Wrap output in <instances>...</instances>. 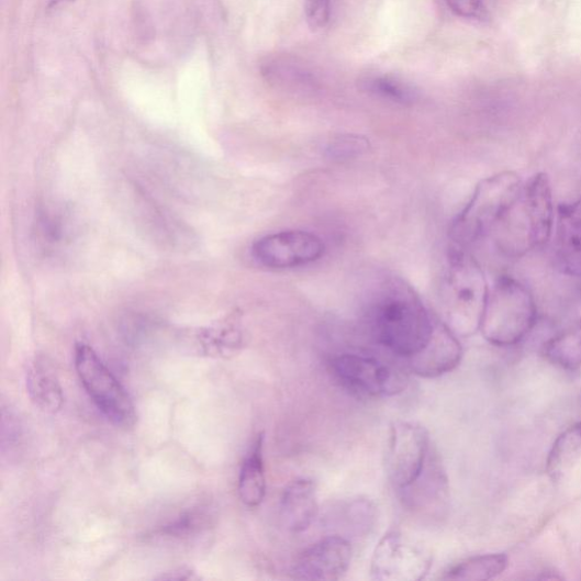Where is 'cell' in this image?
Wrapping results in <instances>:
<instances>
[{"label": "cell", "mask_w": 581, "mask_h": 581, "mask_svg": "<svg viewBox=\"0 0 581 581\" xmlns=\"http://www.w3.org/2000/svg\"><path fill=\"white\" fill-rule=\"evenodd\" d=\"M368 321L376 340L406 361L428 347L438 322L415 290L399 279L387 281L373 292Z\"/></svg>", "instance_id": "obj_1"}, {"label": "cell", "mask_w": 581, "mask_h": 581, "mask_svg": "<svg viewBox=\"0 0 581 581\" xmlns=\"http://www.w3.org/2000/svg\"><path fill=\"white\" fill-rule=\"evenodd\" d=\"M555 217L550 178L537 174L524 182L518 198L495 226L491 237L503 256L522 258L551 241Z\"/></svg>", "instance_id": "obj_2"}, {"label": "cell", "mask_w": 581, "mask_h": 581, "mask_svg": "<svg viewBox=\"0 0 581 581\" xmlns=\"http://www.w3.org/2000/svg\"><path fill=\"white\" fill-rule=\"evenodd\" d=\"M489 288L480 262L466 249L456 247L444 270L439 295L446 324L455 333L480 329Z\"/></svg>", "instance_id": "obj_3"}, {"label": "cell", "mask_w": 581, "mask_h": 581, "mask_svg": "<svg viewBox=\"0 0 581 581\" xmlns=\"http://www.w3.org/2000/svg\"><path fill=\"white\" fill-rule=\"evenodd\" d=\"M537 304L530 290L511 277H500L490 288L480 331L491 345L521 344L537 324Z\"/></svg>", "instance_id": "obj_4"}, {"label": "cell", "mask_w": 581, "mask_h": 581, "mask_svg": "<svg viewBox=\"0 0 581 581\" xmlns=\"http://www.w3.org/2000/svg\"><path fill=\"white\" fill-rule=\"evenodd\" d=\"M523 185L522 178L510 170L480 182L455 223L452 233L457 247L466 249L491 236L518 198Z\"/></svg>", "instance_id": "obj_5"}, {"label": "cell", "mask_w": 581, "mask_h": 581, "mask_svg": "<svg viewBox=\"0 0 581 581\" xmlns=\"http://www.w3.org/2000/svg\"><path fill=\"white\" fill-rule=\"evenodd\" d=\"M75 365L86 392L100 412L119 427H132L136 422L133 401L96 351L88 345H77Z\"/></svg>", "instance_id": "obj_6"}, {"label": "cell", "mask_w": 581, "mask_h": 581, "mask_svg": "<svg viewBox=\"0 0 581 581\" xmlns=\"http://www.w3.org/2000/svg\"><path fill=\"white\" fill-rule=\"evenodd\" d=\"M432 566L433 555L425 545L400 532H390L376 546L370 574L379 581H421Z\"/></svg>", "instance_id": "obj_7"}, {"label": "cell", "mask_w": 581, "mask_h": 581, "mask_svg": "<svg viewBox=\"0 0 581 581\" xmlns=\"http://www.w3.org/2000/svg\"><path fill=\"white\" fill-rule=\"evenodd\" d=\"M331 370L342 386L370 398L392 396L403 392L407 381L398 369L373 357L344 354L329 361Z\"/></svg>", "instance_id": "obj_8"}, {"label": "cell", "mask_w": 581, "mask_h": 581, "mask_svg": "<svg viewBox=\"0 0 581 581\" xmlns=\"http://www.w3.org/2000/svg\"><path fill=\"white\" fill-rule=\"evenodd\" d=\"M431 451L426 428L409 422L392 425L386 465L390 483L398 493L418 480Z\"/></svg>", "instance_id": "obj_9"}, {"label": "cell", "mask_w": 581, "mask_h": 581, "mask_svg": "<svg viewBox=\"0 0 581 581\" xmlns=\"http://www.w3.org/2000/svg\"><path fill=\"white\" fill-rule=\"evenodd\" d=\"M325 253L322 238L306 231L291 230L271 233L253 246V256L264 267L291 269L313 264Z\"/></svg>", "instance_id": "obj_10"}, {"label": "cell", "mask_w": 581, "mask_h": 581, "mask_svg": "<svg viewBox=\"0 0 581 581\" xmlns=\"http://www.w3.org/2000/svg\"><path fill=\"white\" fill-rule=\"evenodd\" d=\"M353 561V546L342 536H328L305 549L291 569L293 579L334 581L344 577Z\"/></svg>", "instance_id": "obj_11"}, {"label": "cell", "mask_w": 581, "mask_h": 581, "mask_svg": "<svg viewBox=\"0 0 581 581\" xmlns=\"http://www.w3.org/2000/svg\"><path fill=\"white\" fill-rule=\"evenodd\" d=\"M403 504L415 515L440 518L448 509L450 492L446 471L436 454L431 451L418 480L399 492Z\"/></svg>", "instance_id": "obj_12"}, {"label": "cell", "mask_w": 581, "mask_h": 581, "mask_svg": "<svg viewBox=\"0 0 581 581\" xmlns=\"http://www.w3.org/2000/svg\"><path fill=\"white\" fill-rule=\"evenodd\" d=\"M462 347L456 333L440 321L437 322L428 347L407 361L410 370L424 379H436L456 369L462 359Z\"/></svg>", "instance_id": "obj_13"}, {"label": "cell", "mask_w": 581, "mask_h": 581, "mask_svg": "<svg viewBox=\"0 0 581 581\" xmlns=\"http://www.w3.org/2000/svg\"><path fill=\"white\" fill-rule=\"evenodd\" d=\"M320 512L313 481L299 478L286 489L281 499V519L286 529L300 534L310 529Z\"/></svg>", "instance_id": "obj_14"}, {"label": "cell", "mask_w": 581, "mask_h": 581, "mask_svg": "<svg viewBox=\"0 0 581 581\" xmlns=\"http://www.w3.org/2000/svg\"><path fill=\"white\" fill-rule=\"evenodd\" d=\"M557 257L566 275L581 278V199L559 209Z\"/></svg>", "instance_id": "obj_15"}, {"label": "cell", "mask_w": 581, "mask_h": 581, "mask_svg": "<svg viewBox=\"0 0 581 581\" xmlns=\"http://www.w3.org/2000/svg\"><path fill=\"white\" fill-rule=\"evenodd\" d=\"M261 75L270 85L292 91L314 90L319 83L310 67L289 55L267 57L261 64Z\"/></svg>", "instance_id": "obj_16"}, {"label": "cell", "mask_w": 581, "mask_h": 581, "mask_svg": "<svg viewBox=\"0 0 581 581\" xmlns=\"http://www.w3.org/2000/svg\"><path fill=\"white\" fill-rule=\"evenodd\" d=\"M26 388L34 404L47 414H56L64 396L54 368L42 358L34 360L26 372Z\"/></svg>", "instance_id": "obj_17"}, {"label": "cell", "mask_w": 581, "mask_h": 581, "mask_svg": "<svg viewBox=\"0 0 581 581\" xmlns=\"http://www.w3.org/2000/svg\"><path fill=\"white\" fill-rule=\"evenodd\" d=\"M264 438L260 433L254 439L238 476V495L249 507L259 506L266 495Z\"/></svg>", "instance_id": "obj_18"}, {"label": "cell", "mask_w": 581, "mask_h": 581, "mask_svg": "<svg viewBox=\"0 0 581 581\" xmlns=\"http://www.w3.org/2000/svg\"><path fill=\"white\" fill-rule=\"evenodd\" d=\"M359 88L367 94L392 104L412 107L420 99L418 91L407 82L392 76H368L359 81Z\"/></svg>", "instance_id": "obj_19"}, {"label": "cell", "mask_w": 581, "mask_h": 581, "mask_svg": "<svg viewBox=\"0 0 581 581\" xmlns=\"http://www.w3.org/2000/svg\"><path fill=\"white\" fill-rule=\"evenodd\" d=\"M581 460V423L569 427L555 442L548 459V472L554 478L562 477Z\"/></svg>", "instance_id": "obj_20"}, {"label": "cell", "mask_w": 581, "mask_h": 581, "mask_svg": "<svg viewBox=\"0 0 581 581\" xmlns=\"http://www.w3.org/2000/svg\"><path fill=\"white\" fill-rule=\"evenodd\" d=\"M543 355L554 365L565 369L581 366V323L552 337L543 348Z\"/></svg>", "instance_id": "obj_21"}, {"label": "cell", "mask_w": 581, "mask_h": 581, "mask_svg": "<svg viewBox=\"0 0 581 581\" xmlns=\"http://www.w3.org/2000/svg\"><path fill=\"white\" fill-rule=\"evenodd\" d=\"M507 567L504 555H485L467 559L451 568L443 579L490 580L500 576Z\"/></svg>", "instance_id": "obj_22"}, {"label": "cell", "mask_w": 581, "mask_h": 581, "mask_svg": "<svg viewBox=\"0 0 581 581\" xmlns=\"http://www.w3.org/2000/svg\"><path fill=\"white\" fill-rule=\"evenodd\" d=\"M369 149V143L364 136L345 134L337 136L327 148V154L335 160H348L361 156Z\"/></svg>", "instance_id": "obj_23"}, {"label": "cell", "mask_w": 581, "mask_h": 581, "mask_svg": "<svg viewBox=\"0 0 581 581\" xmlns=\"http://www.w3.org/2000/svg\"><path fill=\"white\" fill-rule=\"evenodd\" d=\"M333 0H305V19L314 31L323 30L331 20Z\"/></svg>", "instance_id": "obj_24"}, {"label": "cell", "mask_w": 581, "mask_h": 581, "mask_svg": "<svg viewBox=\"0 0 581 581\" xmlns=\"http://www.w3.org/2000/svg\"><path fill=\"white\" fill-rule=\"evenodd\" d=\"M449 9L463 19H482L485 14L483 0H446Z\"/></svg>", "instance_id": "obj_25"}, {"label": "cell", "mask_w": 581, "mask_h": 581, "mask_svg": "<svg viewBox=\"0 0 581 581\" xmlns=\"http://www.w3.org/2000/svg\"><path fill=\"white\" fill-rule=\"evenodd\" d=\"M74 2V0H49L51 8H57L62 4Z\"/></svg>", "instance_id": "obj_26"}]
</instances>
